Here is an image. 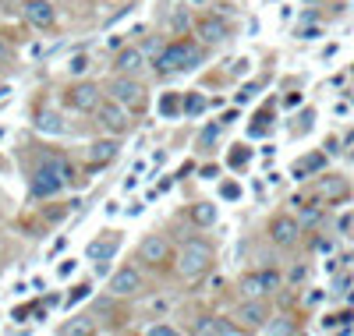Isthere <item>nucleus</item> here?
I'll return each mask as SVG.
<instances>
[{"mask_svg":"<svg viewBox=\"0 0 354 336\" xmlns=\"http://www.w3.org/2000/svg\"><path fill=\"white\" fill-rule=\"evenodd\" d=\"M195 333H199V336H241L244 326H238V322H231V319H216V315H210V319H202V322L195 326Z\"/></svg>","mask_w":354,"mask_h":336,"instance_id":"obj_14","label":"nucleus"},{"mask_svg":"<svg viewBox=\"0 0 354 336\" xmlns=\"http://www.w3.org/2000/svg\"><path fill=\"white\" fill-rule=\"evenodd\" d=\"M64 99H68V107L78 110V114H96L103 92H99L96 81H78V86H71V89L64 92Z\"/></svg>","mask_w":354,"mask_h":336,"instance_id":"obj_8","label":"nucleus"},{"mask_svg":"<svg viewBox=\"0 0 354 336\" xmlns=\"http://www.w3.org/2000/svg\"><path fill=\"white\" fill-rule=\"evenodd\" d=\"M323 163H326V156H319V153H316V156H308V159H298V163H294V177H298V181H305L308 174L323 170Z\"/></svg>","mask_w":354,"mask_h":336,"instance_id":"obj_21","label":"nucleus"},{"mask_svg":"<svg viewBox=\"0 0 354 336\" xmlns=\"http://www.w3.org/2000/svg\"><path fill=\"white\" fill-rule=\"evenodd\" d=\"M220 192H223V198H231V202H234V198H238V195H241V188H238V184H234V181H227V184H223V188H220Z\"/></svg>","mask_w":354,"mask_h":336,"instance_id":"obj_33","label":"nucleus"},{"mask_svg":"<svg viewBox=\"0 0 354 336\" xmlns=\"http://www.w3.org/2000/svg\"><path fill=\"white\" fill-rule=\"evenodd\" d=\"M142 272L135 269V266H124V269H117L114 276H110V283H107V290L114 294V298H135V294H142Z\"/></svg>","mask_w":354,"mask_h":336,"instance_id":"obj_9","label":"nucleus"},{"mask_svg":"<svg viewBox=\"0 0 354 336\" xmlns=\"http://www.w3.org/2000/svg\"><path fill=\"white\" fill-rule=\"evenodd\" d=\"M210 269H213V244L210 241L192 237V241L181 244V251H177V272H181V280H202Z\"/></svg>","mask_w":354,"mask_h":336,"instance_id":"obj_2","label":"nucleus"},{"mask_svg":"<svg viewBox=\"0 0 354 336\" xmlns=\"http://www.w3.org/2000/svg\"><path fill=\"white\" fill-rule=\"evenodd\" d=\"M96 124L103 131H110V135H124L131 128V117H128V107L117 99H99V107H96Z\"/></svg>","mask_w":354,"mask_h":336,"instance_id":"obj_3","label":"nucleus"},{"mask_svg":"<svg viewBox=\"0 0 354 336\" xmlns=\"http://www.w3.org/2000/svg\"><path fill=\"white\" fill-rule=\"evenodd\" d=\"M234 319L244 326V329H262L266 319H269V308L262 298H244L238 308H234Z\"/></svg>","mask_w":354,"mask_h":336,"instance_id":"obj_11","label":"nucleus"},{"mask_svg":"<svg viewBox=\"0 0 354 336\" xmlns=\"http://www.w3.org/2000/svg\"><path fill=\"white\" fill-rule=\"evenodd\" d=\"M138 259L145 266H163L166 259H170V241H166L163 234H145L142 244H138Z\"/></svg>","mask_w":354,"mask_h":336,"instance_id":"obj_12","label":"nucleus"},{"mask_svg":"<svg viewBox=\"0 0 354 336\" xmlns=\"http://www.w3.org/2000/svg\"><path fill=\"white\" fill-rule=\"evenodd\" d=\"M192 4H195V8H205V4H210V0H192Z\"/></svg>","mask_w":354,"mask_h":336,"instance_id":"obj_38","label":"nucleus"},{"mask_svg":"<svg viewBox=\"0 0 354 336\" xmlns=\"http://www.w3.org/2000/svg\"><path fill=\"white\" fill-rule=\"evenodd\" d=\"M107 96L124 103V107H142V103H145V86L135 75H114L110 86H107Z\"/></svg>","mask_w":354,"mask_h":336,"instance_id":"obj_5","label":"nucleus"},{"mask_svg":"<svg viewBox=\"0 0 354 336\" xmlns=\"http://www.w3.org/2000/svg\"><path fill=\"white\" fill-rule=\"evenodd\" d=\"M216 216H220V209H216L213 202H195V205H192V220H195L199 227H213Z\"/></svg>","mask_w":354,"mask_h":336,"instance_id":"obj_20","label":"nucleus"},{"mask_svg":"<svg viewBox=\"0 0 354 336\" xmlns=\"http://www.w3.org/2000/svg\"><path fill=\"white\" fill-rule=\"evenodd\" d=\"M166 29H170V32H181V29H184V11H181V8H174V14L166 18Z\"/></svg>","mask_w":354,"mask_h":336,"instance_id":"obj_29","label":"nucleus"},{"mask_svg":"<svg viewBox=\"0 0 354 336\" xmlns=\"http://www.w3.org/2000/svg\"><path fill=\"white\" fill-rule=\"evenodd\" d=\"M36 131H43V135H53V138H60V135H68V124H64V117H60L57 110H36Z\"/></svg>","mask_w":354,"mask_h":336,"instance_id":"obj_16","label":"nucleus"},{"mask_svg":"<svg viewBox=\"0 0 354 336\" xmlns=\"http://www.w3.org/2000/svg\"><path fill=\"white\" fill-rule=\"evenodd\" d=\"M220 131H223V124H210V128H205V131H202V138H199V145H202V149H205V145H213V142L220 138Z\"/></svg>","mask_w":354,"mask_h":336,"instance_id":"obj_28","label":"nucleus"},{"mask_svg":"<svg viewBox=\"0 0 354 336\" xmlns=\"http://www.w3.org/2000/svg\"><path fill=\"white\" fill-rule=\"evenodd\" d=\"M319 195H323V198H344V195H347V181H344V177L323 181V184H319Z\"/></svg>","mask_w":354,"mask_h":336,"instance_id":"obj_22","label":"nucleus"},{"mask_svg":"<svg viewBox=\"0 0 354 336\" xmlns=\"http://www.w3.org/2000/svg\"><path fill=\"white\" fill-rule=\"evenodd\" d=\"M57 272H60V276H71V272H75V259H64Z\"/></svg>","mask_w":354,"mask_h":336,"instance_id":"obj_37","label":"nucleus"},{"mask_svg":"<svg viewBox=\"0 0 354 336\" xmlns=\"http://www.w3.org/2000/svg\"><path fill=\"white\" fill-rule=\"evenodd\" d=\"M298 237H301V220L298 216L280 213V216L269 220V241H273L277 248H294Z\"/></svg>","mask_w":354,"mask_h":336,"instance_id":"obj_7","label":"nucleus"},{"mask_svg":"<svg viewBox=\"0 0 354 336\" xmlns=\"http://www.w3.org/2000/svg\"><path fill=\"white\" fill-rule=\"evenodd\" d=\"M205 60V50L192 39H174V43H166L156 57V71L160 75H177V71H192Z\"/></svg>","mask_w":354,"mask_h":336,"instance_id":"obj_1","label":"nucleus"},{"mask_svg":"<svg viewBox=\"0 0 354 336\" xmlns=\"http://www.w3.org/2000/svg\"><path fill=\"white\" fill-rule=\"evenodd\" d=\"M205 107H210V99H205L202 92H188V96H184V114H188V117L205 114Z\"/></svg>","mask_w":354,"mask_h":336,"instance_id":"obj_23","label":"nucleus"},{"mask_svg":"<svg viewBox=\"0 0 354 336\" xmlns=\"http://www.w3.org/2000/svg\"><path fill=\"white\" fill-rule=\"evenodd\" d=\"M117 248H121V234H110V237H99V241H92L86 255H89L92 262H110Z\"/></svg>","mask_w":354,"mask_h":336,"instance_id":"obj_18","label":"nucleus"},{"mask_svg":"<svg viewBox=\"0 0 354 336\" xmlns=\"http://www.w3.org/2000/svg\"><path fill=\"white\" fill-rule=\"evenodd\" d=\"M319 220H323V205L319 202H308L301 209V223H319Z\"/></svg>","mask_w":354,"mask_h":336,"instance_id":"obj_24","label":"nucleus"},{"mask_svg":"<svg viewBox=\"0 0 354 336\" xmlns=\"http://www.w3.org/2000/svg\"><path fill=\"white\" fill-rule=\"evenodd\" d=\"M248 163V149H244V145H238V149L231 153V166H244Z\"/></svg>","mask_w":354,"mask_h":336,"instance_id":"obj_31","label":"nucleus"},{"mask_svg":"<svg viewBox=\"0 0 354 336\" xmlns=\"http://www.w3.org/2000/svg\"><path fill=\"white\" fill-rule=\"evenodd\" d=\"M64 177H60V170H57V163L53 159H47L39 170L32 174V195L36 198H53L57 192H64Z\"/></svg>","mask_w":354,"mask_h":336,"instance_id":"obj_6","label":"nucleus"},{"mask_svg":"<svg viewBox=\"0 0 354 336\" xmlns=\"http://www.w3.org/2000/svg\"><path fill=\"white\" fill-rule=\"evenodd\" d=\"M11 99H14V89L11 86H0V107H8Z\"/></svg>","mask_w":354,"mask_h":336,"instance_id":"obj_35","label":"nucleus"},{"mask_svg":"<svg viewBox=\"0 0 354 336\" xmlns=\"http://www.w3.org/2000/svg\"><path fill=\"white\" fill-rule=\"evenodd\" d=\"M255 92H259V81H255V86H244V89L238 92V103H244V99H255Z\"/></svg>","mask_w":354,"mask_h":336,"instance_id":"obj_34","label":"nucleus"},{"mask_svg":"<svg viewBox=\"0 0 354 336\" xmlns=\"http://www.w3.org/2000/svg\"><path fill=\"white\" fill-rule=\"evenodd\" d=\"M60 333H64V336H75V333H92V322H89V319H81V315H78V322L60 326Z\"/></svg>","mask_w":354,"mask_h":336,"instance_id":"obj_25","label":"nucleus"},{"mask_svg":"<svg viewBox=\"0 0 354 336\" xmlns=\"http://www.w3.org/2000/svg\"><path fill=\"white\" fill-rule=\"evenodd\" d=\"M8 57H11V43L0 36V64H8Z\"/></svg>","mask_w":354,"mask_h":336,"instance_id":"obj_36","label":"nucleus"},{"mask_svg":"<svg viewBox=\"0 0 354 336\" xmlns=\"http://www.w3.org/2000/svg\"><path fill=\"white\" fill-rule=\"evenodd\" d=\"M283 283V276L277 269H255L248 272V276H241V294L244 298H269V294H277Z\"/></svg>","mask_w":354,"mask_h":336,"instance_id":"obj_4","label":"nucleus"},{"mask_svg":"<svg viewBox=\"0 0 354 336\" xmlns=\"http://www.w3.org/2000/svg\"><path fill=\"white\" fill-rule=\"evenodd\" d=\"M89 290H92L89 283H78V287H71V294H68V305L75 308L78 301H86V298H89Z\"/></svg>","mask_w":354,"mask_h":336,"instance_id":"obj_26","label":"nucleus"},{"mask_svg":"<svg viewBox=\"0 0 354 336\" xmlns=\"http://www.w3.org/2000/svg\"><path fill=\"white\" fill-rule=\"evenodd\" d=\"M156 110H160V117H166V120L181 117V114H184V99H181V92H163L160 103H156Z\"/></svg>","mask_w":354,"mask_h":336,"instance_id":"obj_19","label":"nucleus"},{"mask_svg":"<svg viewBox=\"0 0 354 336\" xmlns=\"http://www.w3.org/2000/svg\"><path fill=\"white\" fill-rule=\"evenodd\" d=\"M195 36H199L202 47H220L223 39L231 36V25H227L223 18H216V14H202L195 22Z\"/></svg>","mask_w":354,"mask_h":336,"instance_id":"obj_10","label":"nucleus"},{"mask_svg":"<svg viewBox=\"0 0 354 336\" xmlns=\"http://www.w3.org/2000/svg\"><path fill=\"white\" fill-rule=\"evenodd\" d=\"M145 333H149V336H174L177 329H174V326H166V322H156V326H149Z\"/></svg>","mask_w":354,"mask_h":336,"instance_id":"obj_30","label":"nucleus"},{"mask_svg":"<svg viewBox=\"0 0 354 336\" xmlns=\"http://www.w3.org/2000/svg\"><path fill=\"white\" fill-rule=\"evenodd\" d=\"M22 11H25V22L36 29H53V22H57V8L50 0H25Z\"/></svg>","mask_w":354,"mask_h":336,"instance_id":"obj_13","label":"nucleus"},{"mask_svg":"<svg viewBox=\"0 0 354 336\" xmlns=\"http://www.w3.org/2000/svg\"><path fill=\"white\" fill-rule=\"evenodd\" d=\"M262 329L266 333H294V326H290V322H266Z\"/></svg>","mask_w":354,"mask_h":336,"instance_id":"obj_32","label":"nucleus"},{"mask_svg":"<svg viewBox=\"0 0 354 336\" xmlns=\"http://www.w3.org/2000/svg\"><path fill=\"white\" fill-rule=\"evenodd\" d=\"M71 75H81V71H89V53H75L71 57V64H68Z\"/></svg>","mask_w":354,"mask_h":336,"instance_id":"obj_27","label":"nucleus"},{"mask_svg":"<svg viewBox=\"0 0 354 336\" xmlns=\"http://www.w3.org/2000/svg\"><path fill=\"white\" fill-rule=\"evenodd\" d=\"M121 153V142L117 138H103V142H92L89 145V163L92 166H103V163H114Z\"/></svg>","mask_w":354,"mask_h":336,"instance_id":"obj_17","label":"nucleus"},{"mask_svg":"<svg viewBox=\"0 0 354 336\" xmlns=\"http://www.w3.org/2000/svg\"><path fill=\"white\" fill-rule=\"evenodd\" d=\"M142 68H145V50H138V47L121 50L117 60H114V71H117V75H138Z\"/></svg>","mask_w":354,"mask_h":336,"instance_id":"obj_15","label":"nucleus"}]
</instances>
